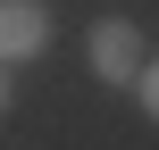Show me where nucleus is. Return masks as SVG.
Masks as SVG:
<instances>
[{"instance_id":"obj_1","label":"nucleus","mask_w":159,"mask_h":150,"mask_svg":"<svg viewBox=\"0 0 159 150\" xmlns=\"http://www.w3.org/2000/svg\"><path fill=\"white\" fill-rule=\"evenodd\" d=\"M143 67H151V58H143V33H134L126 17H101V25H92V75H101V84H143Z\"/></svg>"},{"instance_id":"obj_3","label":"nucleus","mask_w":159,"mask_h":150,"mask_svg":"<svg viewBox=\"0 0 159 150\" xmlns=\"http://www.w3.org/2000/svg\"><path fill=\"white\" fill-rule=\"evenodd\" d=\"M134 92H143V109H151V117H159V58H151V67H143V84H134Z\"/></svg>"},{"instance_id":"obj_2","label":"nucleus","mask_w":159,"mask_h":150,"mask_svg":"<svg viewBox=\"0 0 159 150\" xmlns=\"http://www.w3.org/2000/svg\"><path fill=\"white\" fill-rule=\"evenodd\" d=\"M42 42H50V8H42V0H8V8H0V50H8V58H34Z\"/></svg>"}]
</instances>
